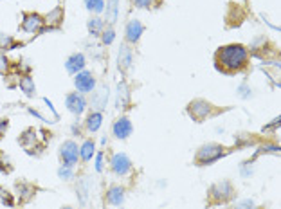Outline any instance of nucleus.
<instances>
[{
    "mask_svg": "<svg viewBox=\"0 0 281 209\" xmlns=\"http://www.w3.org/2000/svg\"><path fill=\"white\" fill-rule=\"evenodd\" d=\"M132 103V92H130V87H128L127 81H119L117 85V96H115V105H117V108L121 110V108H128Z\"/></svg>",
    "mask_w": 281,
    "mask_h": 209,
    "instance_id": "4468645a",
    "label": "nucleus"
},
{
    "mask_svg": "<svg viewBox=\"0 0 281 209\" xmlns=\"http://www.w3.org/2000/svg\"><path fill=\"white\" fill-rule=\"evenodd\" d=\"M85 8L90 13L105 11V0H85Z\"/></svg>",
    "mask_w": 281,
    "mask_h": 209,
    "instance_id": "c85d7f7f",
    "label": "nucleus"
},
{
    "mask_svg": "<svg viewBox=\"0 0 281 209\" xmlns=\"http://www.w3.org/2000/svg\"><path fill=\"white\" fill-rule=\"evenodd\" d=\"M18 88L24 92L27 98H35L36 96V85L31 74H20L18 76Z\"/></svg>",
    "mask_w": 281,
    "mask_h": 209,
    "instance_id": "a211bd4d",
    "label": "nucleus"
},
{
    "mask_svg": "<svg viewBox=\"0 0 281 209\" xmlns=\"http://www.w3.org/2000/svg\"><path fill=\"white\" fill-rule=\"evenodd\" d=\"M117 9H119V0H107V22L110 25L117 20Z\"/></svg>",
    "mask_w": 281,
    "mask_h": 209,
    "instance_id": "a878e982",
    "label": "nucleus"
},
{
    "mask_svg": "<svg viewBox=\"0 0 281 209\" xmlns=\"http://www.w3.org/2000/svg\"><path fill=\"white\" fill-rule=\"evenodd\" d=\"M74 85H76V91L79 94H88L96 88V78L90 71H81L74 76Z\"/></svg>",
    "mask_w": 281,
    "mask_h": 209,
    "instance_id": "6e6552de",
    "label": "nucleus"
},
{
    "mask_svg": "<svg viewBox=\"0 0 281 209\" xmlns=\"http://www.w3.org/2000/svg\"><path fill=\"white\" fill-rule=\"evenodd\" d=\"M144 33V25L139 22V20H130L127 24V29H124V38H127L128 44H137L139 40H141V36H143Z\"/></svg>",
    "mask_w": 281,
    "mask_h": 209,
    "instance_id": "ddd939ff",
    "label": "nucleus"
},
{
    "mask_svg": "<svg viewBox=\"0 0 281 209\" xmlns=\"http://www.w3.org/2000/svg\"><path fill=\"white\" fill-rule=\"evenodd\" d=\"M107 202L114 207H119V205L124 202V188L121 186H110L107 191Z\"/></svg>",
    "mask_w": 281,
    "mask_h": 209,
    "instance_id": "6ab92c4d",
    "label": "nucleus"
},
{
    "mask_svg": "<svg viewBox=\"0 0 281 209\" xmlns=\"http://www.w3.org/2000/svg\"><path fill=\"white\" fill-rule=\"evenodd\" d=\"M59 159H61V164L69 166V168H74L79 161V146L74 141H64L59 146Z\"/></svg>",
    "mask_w": 281,
    "mask_h": 209,
    "instance_id": "423d86ee",
    "label": "nucleus"
},
{
    "mask_svg": "<svg viewBox=\"0 0 281 209\" xmlns=\"http://www.w3.org/2000/svg\"><path fill=\"white\" fill-rule=\"evenodd\" d=\"M234 197V188L229 181H218L207 190V202L211 205L214 204H226Z\"/></svg>",
    "mask_w": 281,
    "mask_h": 209,
    "instance_id": "20e7f679",
    "label": "nucleus"
},
{
    "mask_svg": "<svg viewBox=\"0 0 281 209\" xmlns=\"http://www.w3.org/2000/svg\"><path fill=\"white\" fill-rule=\"evenodd\" d=\"M114 38H115V31L112 27H107L101 31V42H103L105 45H110L112 42H114Z\"/></svg>",
    "mask_w": 281,
    "mask_h": 209,
    "instance_id": "2f4dec72",
    "label": "nucleus"
},
{
    "mask_svg": "<svg viewBox=\"0 0 281 209\" xmlns=\"http://www.w3.org/2000/svg\"><path fill=\"white\" fill-rule=\"evenodd\" d=\"M186 112L193 121L202 123V121H206L207 117H213V115L220 114L222 110L214 107L213 103L206 101V99H193V101L188 105Z\"/></svg>",
    "mask_w": 281,
    "mask_h": 209,
    "instance_id": "7ed1b4c3",
    "label": "nucleus"
},
{
    "mask_svg": "<svg viewBox=\"0 0 281 209\" xmlns=\"http://www.w3.org/2000/svg\"><path fill=\"white\" fill-rule=\"evenodd\" d=\"M107 99H108V88L105 85L98 88V91H92V110L101 112L105 107H107Z\"/></svg>",
    "mask_w": 281,
    "mask_h": 209,
    "instance_id": "dca6fc26",
    "label": "nucleus"
},
{
    "mask_svg": "<svg viewBox=\"0 0 281 209\" xmlns=\"http://www.w3.org/2000/svg\"><path fill=\"white\" fill-rule=\"evenodd\" d=\"M0 204L8 205V207H15V197H13V193L6 190V188H2V186H0Z\"/></svg>",
    "mask_w": 281,
    "mask_h": 209,
    "instance_id": "cd10ccee",
    "label": "nucleus"
},
{
    "mask_svg": "<svg viewBox=\"0 0 281 209\" xmlns=\"http://www.w3.org/2000/svg\"><path fill=\"white\" fill-rule=\"evenodd\" d=\"M85 65H87V58H85L83 52H74V54L69 56L67 62H65V69H67V72L72 76L85 71Z\"/></svg>",
    "mask_w": 281,
    "mask_h": 209,
    "instance_id": "9b49d317",
    "label": "nucleus"
},
{
    "mask_svg": "<svg viewBox=\"0 0 281 209\" xmlns=\"http://www.w3.org/2000/svg\"><path fill=\"white\" fill-rule=\"evenodd\" d=\"M103 27H105V22L99 16H92V18H88V22H87V29H88V33H90L92 36H98V35H101V31H103Z\"/></svg>",
    "mask_w": 281,
    "mask_h": 209,
    "instance_id": "b1692460",
    "label": "nucleus"
},
{
    "mask_svg": "<svg viewBox=\"0 0 281 209\" xmlns=\"http://www.w3.org/2000/svg\"><path fill=\"white\" fill-rule=\"evenodd\" d=\"M58 177L61 178V181H71L72 177H74V168H69V166H59L58 168Z\"/></svg>",
    "mask_w": 281,
    "mask_h": 209,
    "instance_id": "7c9ffc66",
    "label": "nucleus"
},
{
    "mask_svg": "<svg viewBox=\"0 0 281 209\" xmlns=\"http://www.w3.org/2000/svg\"><path fill=\"white\" fill-rule=\"evenodd\" d=\"M18 47V42L15 40V36L6 35V33H0V51H11V49Z\"/></svg>",
    "mask_w": 281,
    "mask_h": 209,
    "instance_id": "393cba45",
    "label": "nucleus"
},
{
    "mask_svg": "<svg viewBox=\"0 0 281 209\" xmlns=\"http://www.w3.org/2000/svg\"><path fill=\"white\" fill-rule=\"evenodd\" d=\"M110 168L114 171V175L124 177V175H128L132 171V161L124 154H114L110 159Z\"/></svg>",
    "mask_w": 281,
    "mask_h": 209,
    "instance_id": "1a4fd4ad",
    "label": "nucleus"
},
{
    "mask_svg": "<svg viewBox=\"0 0 281 209\" xmlns=\"http://www.w3.org/2000/svg\"><path fill=\"white\" fill-rule=\"evenodd\" d=\"M16 191H18V200L20 202H31L35 198V186L29 184V182H16Z\"/></svg>",
    "mask_w": 281,
    "mask_h": 209,
    "instance_id": "aec40b11",
    "label": "nucleus"
},
{
    "mask_svg": "<svg viewBox=\"0 0 281 209\" xmlns=\"http://www.w3.org/2000/svg\"><path fill=\"white\" fill-rule=\"evenodd\" d=\"M11 74V62L9 58L0 51V76H9Z\"/></svg>",
    "mask_w": 281,
    "mask_h": 209,
    "instance_id": "c756f323",
    "label": "nucleus"
},
{
    "mask_svg": "<svg viewBox=\"0 0 281 209\" xmlns=\"http://www.w3.org/2000/svg\"><path fill=\"white\" fill-rule=\"evenodd\" d=\"M9 130V119L8 117H0V141L6 137Z\"/></svg>",
    "mask_w": 281,
    "mask_h": 209,
    "instance_id": "473e14b6",
    "label": "nucleus"
},
{
    "mask_svg": "<svg viewBox=\"0 0 281 209\" xmlns=\"http://www.w3.org/2000/svg\"><path fill=\"white\" fill-rule=\"evenodd\" d=\"M76 193H78L79 204H81V205H87L88 193H90V181H88L87 177H81V178L78 181V188H76Z\"/></svg>",
    "mask_w": 281,
    "mask_h": 209,
    "instance_id": "4be33fe9",
    "label": "nucleus"
},
{
    "mask_svg": "<svg viewBox=\"0 0 281 209\" xmlns=\"http://www.w3.org/2000/svg\"><path fill=\"white\" fill-rule=\"evenodd\" d=\"M234 209H256V204H254L253 200H243V202H240Z\"/></svg>",
    "mask_w": 281,
    "mask_h": 209,
    "instance_id": "c9c22d12",
    "label": "nucleus"
},
{
    "mask_svg": "<svg viewBox=\"0 0 281 209\" xmlns=\"http://www.w3.org/2000/svg\"><path fill=\"white\" fill-rule=\"evenodd\" d=\"M132 4L137 9H150L151 4H153V0H132Z\"/></svg>",
    "mask_w": 281,
    "mask_h": 209,
    "instance_id": "72a5a7b5",
    "label": "nucleus"
},
{
    "mask_svg": "<svg viewBox=\"0 0 281 209\" xmlns=\"http://www.w3.org/2000/svg\"><path fill=\"white\" fill-rule=\"evenodd\" d=\"M20 29H22L25 35H40V33H44L45 31L44 16L40 15V13H35V11L24 13V15H22Z\"/></svg>",
    "mask_w": 281,
    "mask_h": 209,
    "instance_id": "39448f33",
    "label": "nucleus"
},
{
    "mask_svg": "<svg viewBox=\"0 0 281 209\" xmlns=\"http://www.w3.org/2000/svg\"><path fill=\"white\" fill-rule=\"evenodd\" d=\"M65 107H67V110L72 115L79 117V115L87 110V99L83 98V94H79V92H71L65 98Z\"/></svg>",
    "mask_w": 281,
    "mask_h": 209,
    "instance_id": "0eeeda50",
    "label": "nucleus"
},
{
    "mask_svg": "<svg viewBox=\"0 0 281 209\" xmlns=\"http://www.w3.org/2000/svg\"><path fill=\"white\" fill-rule=\"evenodd\" d=\"M132 62H134V52L128 47V44H121L119 47V56H117V67L119 71H128L132 67Z\"/></svg>",
    "mask_w": 281,
    "mask_h": 209,
    "instance_id": "f3484780",
    "label": "nucleus"
},
{
    "mask_svg": "<svg viewBox=\"0 0 281 209\" xmlns=\"http://www.w3.org/2000/svg\"><path fill=\"white\" fill-rule=\"evenodd\" d=\"M132 132H134V125H132V121L128 117H119L117 121L114 123V127H112V134H114V137L121 139V141L130 137Z\"/></svg>",
    "mask_w": 281,
    "mask_h": 209,
    "instance_id": "9d476101",
    "label": "nucleus"
},
{
    "mask_svg": "<svg viewBox=\"0 0 281 209\" xmlns=\"http://www.w3.org/2000/svg\"><path fill=\"white\" fill-rule=\"evenodd\" d=\"M214 67L218 72L233 76L249 67V49L242 44H229L214 52Z\"/></svg>",
    "mask_w": 281,
    "mask_h": 209,
    "instance_id": "f257e3e1",
    "label": "nucleus"
},
{
    "mask_svg": "<svg viewBox=\"0 0 281 209\" xmlns=\"http://www.w3.org/2000/svg\"><path fill=\"white\" fill-rule=\"evenodd\" d=\"M36 128H27L24 134L18 137V142L25 148L27 154H31V148H42V144H38V134Z\"/></svg>",
    "mask_w": 281,
    "mask_h": 209,
    "instance_id": "2eb2a0df",
    "label": "nucleus"
},
{
    "mask_svg": "<svg viewBox=\"0 0 281 209\" xmlns=\"http://www.w3.org/2000/svg\"><path fill=\"white\" fill-rule=\"evenodd\" d=\"M13 171V164L9 155L4 150H0V173H11Z\"/></svg>",
    "mask_w": 281,
    "mask_h": 209,
    "instance_id": "bb28decb",
    "label": "nucleus"
},
{
    "mask_svg": "<svg viewBox=\"0 0 281 209\" xmlns=\"http://www.w3.org/2000/svg\"><path fill=\"white\" fill-rule=\"evenodd\" d=\"M101 125H103V114H101V112L92 110L90 114L87 115V119H85V128H87L90 134L98 132L99 128H101Z\"/></svg>",
    "mask_w": 281,
    "mask_h": 209,
    "instance_id": "412c9836",
    "label": "nucleus"
},
{
    "mask_svg": "<svg viewBox=\"0 0 281 209\" xmlns=\"http://www.w3.org/2000/svg\"><path fill=\"white\" fill-rule=\"evenodd\" d=\"M229 154L226 146L220 142H206L198 148V152L195 154V164L197 166H209L213 162H216L218 159L226 157Z\"/></svg>",
    "mask_w": 281,
    "mask_h": 209,
    "instance_id": "f03ea898",
    "label": "nucleus"
},
{
    "mask_svg": "<svg viewBox=\"0 0 281 209\" xmlns=\"http://www.w3.org/2000/svg\"><path fill=\"white\" fill-rule=\"evenodd\" d=\"M103 157H105L103 152H99L98 157H96V171H98V173L103 171Z\"/></svg>",
    "mask_w": 281,
    "mask_h": 209,
    "instance_id": "f704fd0d",
    "label": "nucleus"
},
{
    "mask_svg": "<svg viewBox=\"0 0 281 209\" xmlns=\"http://www.w3.org/2000/svg\"><path fill=\"white\" fill-rule=\"evenodd\" d=\"M61 209H72V207H69V205H64V207H61Z\"/></svg>",
    "mask_w": 281,
    "mask_h": 209,
    "instance_id": "e433bc0d",
    "label": "nucleus"
},
{
    "mask_svg": "<svg viewBox=\"0 0 281 209\" xmlns=\"http://www.w3.org/2000/svg\"><path fill=\"white\" fill-rule=\"evenodd\" d=\"M64 18H65V11L61 6H56L54 9L47 13L44 16V22H45V29H59L64 25Z\"/></svg>",
    "mask_w": 281,
    "mask_h": 209,
    "instance_id": "f8f14e48",
    "label": "nucleus"
},
{
    "mask_svg": "<svg viewBox=\"0 0 281 209\" xmlns=\"http://www.w3.org/2000/svg\"><path fill=\"white\" fill-rule=\"evenodd\" d=\"M96 154V142L92 139H87L83 144L79 146V159L83 162H88L92 159V155Z\"/></svg>",
    "mask_w": 281,
    "mask_h": 209,
    "instance_id": "5701e85b",
    "label": "nucleus"
}]
</instances>
